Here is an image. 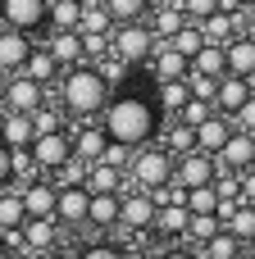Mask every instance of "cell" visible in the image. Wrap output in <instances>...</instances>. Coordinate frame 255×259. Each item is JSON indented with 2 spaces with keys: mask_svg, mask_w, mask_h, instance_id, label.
Returning a JSON list of instances; mask_svg holds the SVG:
<instances>
[{
  "mask_svg": "<svg viewBox=\"0 0 255 259\" xmlns=\"http://www.w3.org/2000/svg\"><path fill=\"white\" fill-rule=\"evenodd\" d=\"M96 123L105 127V137H110L114 146L137 150V146H146V141H160L164 114H160V105H155L151 91H119V96L110 91V100H105V109L96 114Z\"/></svg>",
  "mask_w": 255,
  "mask_h": 259,
  "instance_id": "obj_1",
  "label": "cell"
},
{
  "mask_svg": "<svg viewBox=\"0 0 255 259\" xmlns=\"http://www.w3.org/2000/svg\"><path fill=\"white\" fill-rule=\"evenodd\" d=\"M110 100V82L96 73V64H73L59 73V105L73 118H96Z\"/></svg>",
  "mask_w": 255,
  "mask_h": 259,
  "instance_id": "obj_2",
  "label": "cell"
},
{
  "mask_svg": "<svg viewBox=\"0 0 255 259\" xmlns=\"http://www.w3.org/2000/svg\"><path fill=\"white\" fill-rule=\"evenodd\" d=\"M128 182L141 187V191H160L173 182V150L164 141H146L132 150V164H128Z\"/></svg>",
  "mask_w": 255,
  "mask_h": 259,
  "instance_id": "obj_3",
  "label": "cell"
},
{
  "mask_svg": "<svg viewBox=\"0 0 255 259\" xmlns=\"http://www.w3.org/2000/svg\"><path fill=\"white\" fill-rule=\"evenodd\" d=\"M110 50H114L123 64L141 68V64L151 59V50H155V36H151L146 18H141V23H114V32H110Z\"/></svg>",
  "mask_w": 255,
  "mask_h": 259,
  "instance_id": "obj_4",
  "label": "cell"
},
{
  "mask_svg": "<svg viewBox=\"0 0 255 259\" xmlns=\"http://www.w3.org/2000/svg\"><path fill=\"white\" fill-rule=\"evenodd\" d=\"M27 150H32V159H37L41 173H59L73 159V137H68V127L64 132H41V137H32Z\"/></svg>",
  "mask_w": 255,
  "mask_h": 259,
  "instance_id": "obj_5",
  "label": "cell"
},
{
  "mask_svg": "<svg viewBox=\"0 0 255 259\" xmlns=\"http://www.w3.org/2000/svg\"><path fill=\"white\" fill-rule=\"evenodd\" d=\"M151 219H155V191H119V228L123 232H151Z\"/></svg>",
  "mask_w": 255,
  "mask_h": 259,
  "instance_id": "obj_6",
  "label": "cell"
},
{
  "mask_svg": "<svg viewBox=\"0 0 255 259\" xmlns=\"http://www.w3.org/2000/svg\"><path fill=\"white\" fill-rule=\"evenodd\" d=\"M46 9H50V0H0V27L32 36L46 27Z\"/></svg>",
  "mask_w": 255,
  "mask_h": 259,
  "instance_id": "obj_7",
  "label": "cell"
},
{
  "mask_svg": "<svg viewBox=\"0 0 255 259\" xmlns=\"http://www.w3.org/2000/svg\"><path fill=\"white\" fill-rule=\"evenodd\" d=\"M37 105H46V87L27 73H9L5 77V100L0 109H14V114H32Z\"/></svg>",
  "mask_w": 255,
  "mask_h": 259,
  "instance_id": "obj_8",
  "label": "cell"
},
{
  "mask_svg": "<svg viewBox=\"0 0 255 259\" xmlns=\"http://www.w3.org/2000/svg\"><path fill=\"white\" fill-rule=\"evenodd\" d=\"M87 205H91V191L82 182H64L55 191V223L59 228H87Z\"/></svg>",
  "mask_w": 255,
  "mask_h": 259,
  "instance_id": "obj_9",
  "label": "cell"
},
{
  "mask_svg": "<svg viewBox=\"0 0 255 259\" xmlns=\"http://www.w3.org/2000/svg\"><path fill=\"white\" fill-rule=\"evenodd\" d=\"M219 178V159L205 155V150H187V155H173V182L183 187H205Z\"/></svg>",
  "mask_w": 255,
  "mask_h": 259,
  "instance_id": "obj_10",
  "label": "cell"
},
{
  "mask_svg": "<svg viewBox=\"0 0 255 259\" xmlns=\"http://www.w3.org/2000/svg\"><path fill=\"white\" fill-rule=\"evenodd\" d=\"M59 246V223L55 219H27L23 228H18V250L23 255H50Z\"/></svg>",
  "mask_w": 255,
  "mask_h": 259,
  "instance_id": "obj_11",
  "label": "cell"
},
{
  "mask_svg": "<svg viewBox=\"0 0 255 259\" xmlns=\"http://www.w3.org/2000/svg\"><path fill=\"white\" fill-rule=\"evenodd\" d=\"M214 159H219V173H246V168L255 164V137L233 127V137L219 146V155H214Z\"/></svg>",
  "mask_w": 255,
  "mask_h": 259,
  "instance_id": "obj_12",
  "label": "cell"
},
{
  "mask_svg": "<svg viewBox=\"0 0 255 259\" xmlns=\"http://www.w3.org/2000/svg\"><path fill=\"white\" fill-rule=\"evenodd\" d=\"M242 23H246V18H242V9H237V5H224V9H214L210 18H201L196 27H201V36H205V41L228 46V41L242 32Z\"/></svg>",
  "mask_w": 255,
  "mask_h": 259,
  "instance_id": "obj_13",
  "label": "cell"
},
{
  "mask_svg": "<svg viewBox=\"0 0 255 259\" xmlns=\"http://www.w3.org/2000/svg\"><path fill=\"white\" fill-rule=\"evenodd\" d=\"M18 187V196H23V209H27V219H55V182H46V178H32V182H14Z\"/></svg>",
  "mask_w": 255,
  "mask_h": 259,
  "instance_id": "obj_14",
  "label": "cell"
},
{
  "mask_svg": "<svg viewBox=\"0 0 255 259\" xmlns=\"http://www.w3.org/2000/svg\"><path fill=\"white\" fill-rule=\"evenodd\" d=\"M251 96H255V77L224 73V77H219V87H214V109H219V114H237Z\"/></svg>",
  "mask_w": 255,
  "mask_h": 259,
  "instance_id": "obj_15",
  "label": "cell"
},
{
  "mask_svg": "<svg viewBox=\"0 0 255 259\" xmlns=\"http://www.w3.org/2000/svg\"><path fill=\"white\" fill-rule=\"evenodd\" d=\"M68 137H73V155L78 159H100V150L110 146V137H105V127L96 123V118H78V127L68 123Z\"/></svg>",
  "mask_w": 255,
  "mask_h": 259,
  "instance_id": "obj_16",
  "label": "cell"
},
{
  "mask_svg": "<svg viewBox=\"0 0 255 259\" xmlns=\"http://www.w3.org/2000/svg\"><path fill=\"white\" fill-rule=\"evenodd\" d=\"M146 68H151V77H155V82H178V77H187V68H192V64H187L169 41H155V50H151Z\"/></svg>",
  "mask_w": 255,
  "mask_h": 259,
  "instance_id": "obj_17",
  "label": "cell"
},
{
  "mask_svg": "<svg viewBox=\"0 0 255 259\" xmlns=\"http://www.w3.org/2000/svg\"><path fill=\"white\" fill-rule=\"evenodd\" d=\"M32 36L27 32H14V27H0V73H23L27 55H32Z\"/></svg>",
  "mask_w": 255,
  "mask_h": 259,
  "instance_id": "obj_18",
  "label": "cell"
},
{
  "mask_svg": "<svg viewBox=\"0 0 255 259\" xmlns=\"http://www.w3.org/2000/svg\"><path fill=\"white\" fill-rule=\"evenodd\" d=\"M192 137H196V150H205V155H219V146L233 137V118L214 109L205 123H196V127H192Z\"/></svg>",
  "mask_w": 255,
  "mask_h": 259,
  "instance_id": "obj_19",
  "label": "cell"
},
{
  "mask_svg": "<svg viewBox=\"0 0 255 259\" xmlns=\"http://www.w3.org/2000/svg\"><path fill=\"white\" fill-rule=\"evenodd\" d=\"M183 23H187V14H183V5H178V0H160V5H151V9H146V27H151V36H155V41L173 36Z\"/></svg>",
  "mask_w": 255,
  "mask_h": 259,
  "instance_id": "obj_20",
  "label": "cell"
},
{
  "mask_svg": "<svg viewBox=\"0 0 255 259\" xmlns=\"http://www.w3.org/2000/svg\"><path fill=\"white\" fill-rule=\"evenodd\" d=\"M87 228H96V232L119 228V191H96V196H91V205H87Z\"/></svg>",
  "mask_w": 255,
  "mask_h": 259,
  "instance_id": "obj_21",
  "label": "cell"
},
{
  "mask_svg": "<svg viewBox=\"0 0 255 259\" xmlns=\"http://www.w3.org/2000/svg\"><path fill=\"white\" fill-rule=\"evenodd\" d=\"M224 59H228V73H237V77H255V36L237 32V36L224 46Z\"/></svg>",
  "mask_w": 255,
  "mask_h": 259,
  "instance_id": "obj_22",
  "label": "cell"
},
{
  "mask_svg": "<svg viewBox=\"0 0 255 259\" xmlns=\"http://www.w3.org/2000/svg\"><path fill=\"white\" fill-rule=\"evenodd\" d=\"M32 137H37L32 114H14V109H5V118H0V141H5L9 150H23V146H32Z\"/></svg>",
  "mask_w": 255,
  "mask_h": 259,
  "instance_id": "obj_23",
  "label": "cell"
},
{
  "mask_svg": "<svg viewBox=\"0 0 255 259\" xmlns=\"http://www.w3.org/2000/svg\"><path fill=\"white\" fill-rule=\"evenodd\" d=\"M82 187L96 196V191H123V187H132V182H128V173H119V168H110V164L91 159V164H87V173H82Z\"/></svg>",
  "mask_w": 255,
  "mask_h": 259,
  "instance_id": "obj_24",
  "label": "cell"
},
{
  "mask_svg": "<svg viewBox=\"0 0 255 259\" xmlns=\"http://www.w3.org/2000/svg\"><path fill=\"white\" fill-rule=\"evenodd\" d=\"M23 73H27V77H37L41 87H50V82H59V73H64V68H59V64H55V55L46 50V41H37V46H32V55H27V64H23Z\"/></svg>",
  "mask_w": 255,
  "mask_h": 259,
  "instance_id": "obj_25",
  "label": "cell"
},
{
  "mask_svg": "<svg viewBox=\"0 0 255 259\" xmlns=\"http://www.w3.org/2000/svg\"><path fill=\"white\" fill-rule=\"evenodd\" d=\"M187 205H155V219H151V232L155 237H183L187 232Z\"/></svg>",
  "mask_w": 255,
  "mask_h": 259,
  "instance_id": "obj_26",
  "label": "cell"
},
{
  "mask_svg": "<svg viewBox=\"0 0 255 259\" xmlns=\"http://www.w3.org/2000/svg\"><path fill=\"white\" fill-rule=\"evenodd\" d=\"M114 32V18L100 0H82V14H78V36H105Z\"/></svg>",
  "mask_w": 255,
  "mask_h": 259,
  "instance_id": "obj_27",
  "label": "cell"
},
{
  "mask_svg": "<svg viewBox=\"0 0 255 259\" xmlns=\"http://www.w3.org/2000/svg\"><path fill=\"white\" fill-rule=\"evenodd\" d=\"M46 50L55 55V64H59V68L87 64V59H82V36H78V32H55V36L46 41Z\"/></svg>",
  "mask_w": 255,
  "mask_h": 259,
  "instance_id": "obj_28",
  "label": "cell"
},
{
  "mask_svg": "<svg viewBox=\"0 0 255 259\" xmlns=\"http://www.w3.org/2000/svg\"><path fill=\"white\" fill-rule=\"evenodd\" d=\"M23 223H27V209H23L18 187L9 182V187H0V232H18Z\"/></svg>",
  "mask_w": 255,
  "mask_h": 259,
  "instance_id": "obj_29",
  "label": "cell"
},
{
  "mask_svg": "<svg viewBox=\"0 0 255 259\" xmlns=\"http://www.w3.org/2000/svg\"><path fill=\"white\" fill-rule=\"evenodd\" d=\"M192 73H205V77H224L228 73V59H224V46L205 41L196 55H192Z\"/></svg>",
  "mask_w": 255,
  "mask_h": 259,
  "instance_id": "obj_30",
  "label": "cell"
},
{
  "mask_svg": "<svg viewBox=\"0 0 255 259\" xmlns=\"http://www.w3.org/2000/svg\"><path fill=\"white\" fill-rule=\"evenodd\" d=\"M155 105H160L164 118H173V114L187 105V77H178V82H155Z\"/></svg>",
  "mask_w": 255,
  "mask_h": 259,
  "instance_id": "obj_31",
  "label": "cell"
},
{
  "mask_svg": "<svg viewBox=\"0 0 255 259\" xmlns=\"http://www.w3.org/2000/svg\"><path fill=\"white\" fill-rule=\"evenodd\" d=\"M78 14H82V0H50L46 27H55V32H78Z\"/></svg>",
  "mask_w": 255,
  "mask_h": 259,
  "instance_id": "obj_32",
  "label": "cell"
},
{
  "mask_svg": "<svg viewBox=\"0 0 255 259\" xmlns=\"http://www.w3.org/2000/svg\"><path fill=\"white\" fill-rule=\"evenodd\" d=\"M224 228H228L242 246H251V241H255V205H237V209L224 219Z\"/></svg>",
  "mask_w": 255,
  "mask_h": 259,
  "instance_id": "obj_33",
  "label": "cell"
},
{
  "mask_svg": "<svg viewBox=\"0 0 255 259\" xmlns=\"http://www.w3.org/2000/svg\"><path fill=\"white\" fill-rule=\"evenodd\" d=\"M237 250H242V241H237L228 228H219V232H214V237H210L196 255H201V259H237Z\"/></svg>",
  "mask_w": 255,
  "mask_h": 259,
  "instance_id": "obj_34",
  "label": "cell"
},
{
  "mask_svg": "<svg viewBox=\"0 0 255 259\" xmlns=\"http://www.w3.org/2000/svg\"><path fill=\"white\" fill-rule=\"evenodd\" d=\"M32 127H37V137H41V132H64V127H68L64 105H50V100L37 105V109H32Z\"/></svg>",
  "mask_w": 255,
  "mask_h": 259,
  "instance_id": "obj_35",
  "label": "cell"
},
{
  "mask_svg": "<svg viewBox=\"0 0 255 259\" xmlns=\"http://www.w3.org/2000/svg\"><path fill=\"white\" fill-rule=\"evenodd\" d=\"M219 228H224V223H219V214H192V219H187V232H183V241H192V246L201 250V246H205V241H210Z\"/></svg>",
  "mask_w": 255,
  "mask_h": 259,
  "instance_id": "obj_36",
  "label": "cell"
},
{
  "mask_svg": "<svg viewBox=\"0 0 255 259\" xmlns=\"http://www.w3.org/2000/svg\"><path fill=\"white\" fill-rule=\"evenodd\" d=\"M164 41H169V46H173V50H178L187 64H192V55L205 46V36H201V27H196V23H183V27H178L173 36H164Z\"/></svg>",
  "mask_w": 255,
  "mask_h": 259,
  "instance_id": "obj_37",
  "label": "cell"
},
{
  "mask_svg": "<svg viewBox=\"0 0 255 259\" xmlns=\"http://www.w3.org/2000/svg\"><path fill=\"white\" fill-rule=\"evenodd\" d=\"M187 214H214L219 209V191H214V182H205V187H187Z\"/></svg>",
  "mask_w": 255,
  "mask_h": 259,
  "instance_id": "obj_38",
  "label": "cell"
},
{
  "mask_svg": "<svg viewBox=\"0 0 255 259\" xmlns=\"http://www.w3.org/2000/svg\"><path fill=\"white\" fill-rule=\"evenodd\" d=\"M100 5L110 9L114 23H141L146 9H151V0H100Z\"/></svg>",
  "mask_w": 255,
  "mask_h": 259,
  "instance_id": "obj_39",
  "label": "cell"
},
{
  "mask_svg": "<svg viewBox=\"0 0 255 259\" xmlns=\"http://www.w3.org/2000/svg\"><path fill=\"white\" fill-rule=\"evenodd\" d=\"M96 73H100V77H105L110 87H119V82H128L132 64H123V59H119V55L110 50V55H100V59H96Z\"/></svg>",
  "mask_w": 255,
  "mask_h": 259,
  "instance_id": "obj_40",
  "label": "cell"
},
{
  "mask_svg": "<svg viewBox=\"0 0 255 259\" xmlns=\"http://www.w3.org/2000/svg\"><path fill=\"white\" fill-rule=\"evenodd\" d=\"M210 114H214V105H210V100H196V96H187V105H183L173 118H178V123H187V127H196V123H205Z\"/></svg>",
  "mask_w": 255,
  "mask_h": 259,
  "instance_id": "obj_41",
  "label": "cell"
},
{
  "mask_svg": "<svg viewBox=\"0 0 255 259\" xmlns=\"http://www.w3.org/2000/svg\"><path fill=\"white\" fill-rule=\"evenodd\" d=\"M9 164H14V182H32V178H41V168H37V159H32L27 146H23V150H9Z\"/></svg>",
  "mask_w": 255,
  "mask_h": 259,
  "instance_id": "obj_42",
  "label": "cell"
},
{
  "mask_svg": "<svg viewBox=\"0 0 255 259\" xmlns=\"http://www.w3.org/2000/svg\"><path fill=\"white\" fill-rule=\"evenodd\" d=\"M178 5H183L187 23H201V18H210L214 9H224V5H237V0H178Z\"/></svg>",
  "mask_w": 255,
  "mask_h": 259,
  "instance_id": "obj_43",
  "label": "cell"
},
{
  "mask_svg": "<svg viewBox=\"0 0 255 259\" xmlns=\"http://www.w3.org/2000/svg\"><path fill=\"white\" fill-rule=\"evenodd\" d=\"M214 87H219V77H205V73H192V68H187V96L214 105Z\"/></svg>",
  "mask_w": 255,
  "mask_h": 259,
  "instance_id": "obj_44",
  "label": "cell"
},
{
  "mask_svg": "<svg viewBox=\"0 0 255 259\" xmlns=\"http://www.w3.org/2000/svg\"><path fill=\"white\" fill-rule=\"evenodd\" d=\"M73 259H128V250L114 246V241H91V246H82Z\"/></svg>",
  "mask_w": 255,
  "mask_h": 259,
  "instance_id": "obj_45",
  "label": "cell"
},
{
  "mask_svg": "<svg viewBox=\"0 0 255 259\" xmlns=\"http://www.w3.org/2000/svg\"><path fill=\"white\" fill-rule=\"evenodd\" d=\"M100 164H110V168L128 173V164H132V150H128V146H114V141H110V146L100 150Z\"/></svg>",
  "mask_w": 255,
  "mask_h": 259,
  "instance_id": "obj_46",
  "label": "cell"
},
{
  "mask_svg": "<svg viewBox=\"0 0 255 259\" xmlns=\"http://www.w3.org/2000/svg\"><path fill=\"white\" fill-rule=\"evenodd\" d=\"M228 118H233V127H237V132H251V137H255V96L237 109V114H228Z\"/></svg>",
  "mask_w": 255,
  "mask_h": 259,
  "instance_id": "obj_47",
  "label": "cell"
},
{
  "mask_svg": "<svg viewBox=\"0 0 255 259\" xmlns=\"http://www.w3.org/2000/svg\"><path fill=\"white\" fill-rule=\"evenodd\" d=\"M237 182H242V205H255V164L246 173H237Z\"/></svg>",
  "mask_w": 255,
  "mask_h": 259,
  "instance_id": "obj_48",
  "label": "cell"
},
{
  "mask_svg": "<svg viewBox=\"0 0 255 259\" xmlns=\"http://www.w3.org/2000/svg\"><path fill=\"white\" fill-rule=\"evenodd\" d=\"M14 182V164H9V146L0 141V187H9Z\"/></svg>",
  "mask_w": 255,
  "mask_h": 259,
  "instance_id": "obj_49",
  "label": "cell"
},
{
  "mask_svg": "<svg viewBox=\"0 0 255 259\" xmlns=\"http://www.w3.org/2000/svg\"><path fill=\"white\" fill-rule=\"evenodd\" d=\"M160 259H201V255H196V250H183V246H173V250H164Z\"/></svg>",
  "mask_w": 255,
  "mask_h": 259,
  "instance_id": "obj_50",
  "label": "cell"
},
{
  "mask_svg": "<svg viewBox=\"0 0 255 259\" xmlns=\"http://www.w3.org/2000/svg\"><path fill=\"white\" fill-rule=\"evenodd\" d=\"M0 259H32V255H23V250H5Z\"/></svg>",
  "mask_w": 255,
  "mask_h": 259,
  "instance_id": "obj_51",
  "label": "cell"
},
{
  "mask_svg": "<svg viewBox=\"0 0 255 259\" xmlns=\"http://www.w3.org/2000/svg\"><path fill=\"white\" fill-rule=\"evenodd\" d=\"M237 259H255V255H251V246H242V250H237Z\"/></svg>",
  "mask_w": 255,
  "mask_h": 259,
  "instance_id": "obj_52",
  "label": "cell"
},
{
  "mask_svg": "<svg viewBox=\"0 0 255 259\" xmlns=\"http://www.w3.org/2000/svg\"><path fill=\"white\" fill-rule=\"evenodd\" d=\"M5 77H9V73H0V100H5Z\"/></svg>",
  "mask_w": 255,
  "mask_h": 259,
  "instance_id": "obj_53",
  "label": "cell"
},
{
  "mask_svg": "<svg viewBox=\"0 0 255 259\" xmlns=\"http://www.w3.org/2000/svg\"><path fill=\"white\" fill-rule=\"evenodd\" d=\"M5 250H9V246H5V232H0V255H5Z\"/></svg>",
  "mask_w": 255,
  "mask_h": 259,
  "instance_id": "obj_54",
  "label": "cell"
},
{
  "mask_svg": "<svg viewBox=\"0 0 255 259\" xmlns=\"http://www.w3.org/2000/svg\"><path fill=\"white\" fill-rule=\"evenodd\" d=\"M251 255H255V241H251Z\"/></svg>",
  "mask_w": 255,
  "mask_h": 259,
  "instance_id": "obj_55",
  "label": "cell"
},
{
  "mask_svg": "<svg viewBox=\"0 0 255 259\" xmlns=\"http://www.w3.org/2000/svg\"><path fill=\"white\" fill-rule=\"evenodd\" d=\"M151 5H160V0H151Z\"/></svg>",
  "mask_w": 255,
  "mask_h": 259,
  "instance_id": "obj_56",
  "label": "cell"
},
{
  "mask_svg": "<svg viewBox=\"0 0 255 259\" xmlns=\"http://www.w3.org/2000/svg\"><path fill=\"white\" fill-rule=\"evenodd\" d=\"M0 118H5V109H0Z\"/></svg>",
  "mask_w": 255,
  "mask_h": 259,
  "instance_id": "obj_57",
  "label": "cell"
}]
</instances>
